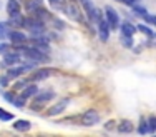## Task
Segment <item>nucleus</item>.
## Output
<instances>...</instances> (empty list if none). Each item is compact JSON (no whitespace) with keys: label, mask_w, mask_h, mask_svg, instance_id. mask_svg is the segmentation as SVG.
<instances>
[{"label":"nucleus","mask_w":156,"mask_h":137,"mask_svg":"<svg viewBox=\"0 0 156 137\" xmlns=\"http://www.w3.org/2000/svg\"><path fill=\"white\" fill-rule=\"evenodd\" d=\"M22 27H25L28 32H32L33 35H42L43 32H45V25H43V20H40V18H37V17L25 18V20H23V25H22Z\"/></svg>","instance_id":"obj_1"},{"label":"nucleus","mask_w":156,"mask_h":137,"mask_svg":"<svg viewBox=\"0 0 156 137\" xmlns=\"http://www.w3.org/2000/svg\"><path fill=\"white\" fill-rule=\"evenodd\" d=\"M22 54H23V57L35 62H48L47 52H42L40 49H35V47H22Z\"/></svg>","instance_id":"obj_2"},{"label":"nucleus","mask_w":156,"mask_h":137,"mask_svg":"<svg viewBox=\"0 0 156 137\" xmlns=\"http://www.w3.org/2000/svg\"><path fill=\"white\" fill-rule=\"evenodd\" d=\"M81 5H83L85 10H87V15H88V18H90V22H96V24H98V22L101 20V12L93 5L91 0H81Z\"/></svg>","instance_id":"obj_3"},{"label":"nucleus","mask_w":156,"mask_h":137,"mask_svg":"<svg viewBox=\"0 0 156 137\" xmlns=\"http://www.w3.org/2000/svg\"><path fill=\"white\" fill-rule=\"evenodd\" d=\"M100 122V116H98V112L93 109H90V110H87V112L81 116V124L83 125H95V124H98Z\"/></svg>","instance_id":"obj_4"},{"label":"nucleus","mask_w":156,"mask_h":137,"mask_svg":"<svg viewBox=\"0 0 156 137\" xmlns=\"http://www.w3.org/2000/svg\"><path fill=\"white\" fill-rule=\"evenodd\" d=\"M105 13H106V22H108L110 29H111V30H116L118 25H120V17H118V13L115 12L111 7H106Z\"/></svg>","instance_id":"obj_5"},{"label":"nucleus","mask_w":156,"mask_h":137,"mask_svg":"<svg viewBox=\"0 0 156 137\" xmlns=\"http://www.w3.org/2000/svg\"><path fill=\"white\" fill-rule=\"evenodd\" d=\"M51 70L50 69H40V70H35L30 77L27 79V82H38V80H43L47 77H50Z\"/></svg>","instance_id":"obj_6"},{"label":"nucleus","mask_w":156,"mask_h":137,"mask_svg":"<svg viewBox=\"0 0 156 137\" xmlns=\"http://www.w3.org/2000/svg\"><path fill=\"white\" fill-rule=\"evenodd\" d=\"M9 39H10V42H12L13 45H20V44H25V42H27V35L22 34V32H18V30L9 32Z\"/></svg>","instance_id":"obj_7"},{"label":"nucleus","mask_w":156,"mask_h":137,"mask_svg":"<svg viewBox=\"0 0 156 137\" xmlns=\"http://www.w3.org/2000/svg\"><path fill=\"white\" fill-rule=\"evenodd\" d=\"M98 32H100V39H101V42H106L110 37V25L106 20H100L98 22Z\"/></svg>","instance_id":"obj_8"},{"label":"nucleus","mask_w":156,"mask_h":137,"mask_svg":"<svg viewBox=\"0 0 156 137\" xmlns=\"http://www.w3.org/2000/svg\"><path fill=\"white\" fill-rule=\"evenodd\" d=\"M20 62V55L15 54V52H5L3 54V65H9V67H12V65H15Z\"/></svg>","instance_id":"obj_9"},{"label":"nucleus","mask_w":156,"mask_h":137,"mask_svg":"<svg viewBox=\"0 0 156 137\" xmlns=\"http://www.w3.org/2000/svg\"><path fill=\"white\" fill-rule=\"evenodd\" d=\"M32 65H22V67H10V70L7 72V77L9 79H17L18 75H22V74H25L27 70H30Z\"/></svg>","instance_id":"obj_10"},{"label":"nucleus","mask_w":156,"mask_h":137,"mask_svg":"<svg viewBox=\"0 0 156 137\" xmlns=\"http://www.w3.org/2000/svg\"><path fill=\"white\" fill-rule=\"evenodd\" d=\"M66 105H68V101H66V99H65V101H60L58 104L51 105L50 109H48V112H47V114H48V116H58V114H62L63 110L66 109Z\"/></svg>","instance_id":"obj_11"},{"label":"nucleus","mask_w":156,"mask_h":137,"mask_svg":"<svg viewBox=\"0 0 156 137\" xmlns=\"http://www.w3.org/2000/svg\"><path fill=\"white\" fill-rule=\"evenodd\" d=\"M32 44H33L35 49H40L42 52H48V49H50V47H48V40L43 39V37H33Z\"/></svg>","instance_id":"obj_12"},{"label":"nucleus","mask_w":156,"mask_h":137,"mask_svg":"<svg viewBox=\"0 0 156 137\" xmlns=\"http://www.w3.org/2000/svg\"><path fill=\"white\" fill-rule=\"evenodd\" d=\"M53 97V92H50V90H47V92H37L35 94V105H42L43 102H47V101H50V99Z\"/></svg>","instance_id":"obj_13"},{"label":"nucleus","mask_w":156,"mask_h":137,"mask_svg":"<svg viewBox=\"0 0 156 137\" xmlns=\"http://www.w3.org/2000/svg\"><path fill=\"white\" fill-rule=\"evenodd\" d=\"M23 20L25 17H22V13H12L10 15V20H9V25H13V27H22L23 25Z\"/></svg>","instance_id":"obj_14"},{"label":"nucleus","mask_w":156,"mask_h":137,"mask_svg":"<svg viewBox=\"0 0 156 137\" xmlns=\"http://www.w3.org/2000/svg\"><path fill=\"white\" fill-rule=\"evenodd\" d=\"M38 92V89H37V86H28V87H25L23 89V92L20 94V99L22 101H25V99H30V97H33V95Z\"/></svg>","instance_id":"obj_15"},{"label":"nucleus","mask_w":156,"mask_h":137,"mask_svg":"<svg viewBox=\"0 0 156 137\" xmlns=\"http://www.w3.org/2000/svg\"><path fill=\"white\" fill-rule=\"evenodd\" d=\"M30 127H32V124L28 120H17L13 124V129L18 132H27V131H30Z\"/></svg>","instance_id":"obj_16"},{"label":"nucleus","mask_w":156,"mask_h":137,"mask_svg":"<svg viewBox=\"0 0 156 137\" xmlns=\"http://www.w3.org/2000/svg\"><path fill=\"white\" fill-rule=\"evenodd\" d=\"M135 32H136V29H135V25H133V24H129V22H123V24H121V34H123V35L133 37Z\"/></svg>","instance_id":"obj_17"},{"label":"nucleus","mask_w":156,"mask_h":137,"mask_svg":"<svg viewBox=\"0 0 156 137\" xmlns=\"http://www.w3.org/2000/svg\"><path fill=\"white\" fill-rule=\"evenodd\" d=\"M7 12H9V15L18 13L20 12V3H18L17 0H9V3H7Z\"/></svg>","instance_id":"obj_18"},{"label":"nucleus","mask_w":156,"mask_h":137,"mask_svg":"<svg viewBox=\"0 0 156 137\" xmlns=\"http://www.w3.org/2000/svg\"><path fill=\"white\" fill-rule=\"evenodd\" d=\"M63 12H65L68 17H72L73 20H80V12H78V9H76V7H73V5L65 7V10H63Z\"/></svg>","instance_id":"obj_19"},{"label":"nucleus","mask_w":156,"mask_h":137,"mask_svg":"<svg viewBox=\"0 0 156 137\" xmlns=\"http://www.w3.org/2000/svg\"><path fill=\"white\" fill-rule=\"evenodd\" d=\"M116 129H118V132H121V134H126V132H131L133 131V125H131V122H129V120H123Z\"/></svg>","instance_id":"obj_20"},{"label":"nucleus","mask_w":156,"mask_h":137,"mask_svg":"<svg viewBox=\"0 0 156 137\" xmlns=\"http://www.w3.org/2000/svg\"><path fill=\"white\" fill-rule=\"evenodd\" d=\"M48 2H50V5L57 10H65V7H66L65 0H48Z\"/></svg>","instance_id":"obj_21"},{"label":"nucleus","mask_w":156,"mask_h":137,"mask_svg":"<svg viewBox=\"0 0 156 137\" xmlns=\"http://www.w3.org/2000/svg\"><path fill=\"white\" fill-rule=\"evenodd\" d=\"M3 97H5V101L10 102V104H15V105H18V107L23 105V101H17V99L13 97L12 94H9V92H7V94H3Z\"/></svg>","instance_id":"obj_22"},{"label":"nucleus","mask_w":156,"mask_h":137,"mask_svg":"<svg viewBox=\"0 0 156 137\" xmlns=\"http://www.w3.org/2000/svg\"><path fill=\"white\" fill-rule=\"evenodd\" d=\"M131 9H133V12H135V13H138V15H141V17H144V15L148 13L144 7L138 5V2H136V3H133V5H131Z\"/></svg>","instance_id":"obj_23"},{"label":"nucleus","mask_w":156,"mask_h":137,"mask_svg":"<svg viewBox=\"0 0 156 137\" xmlns=\"http://www.w3.org/2000/svg\"><path fill=\"white\" fill-rule=\"evenodd\" d=\"M7 27H9V24L0 22V40L5 39V37H9V30H7Z\"/></svg>","instance_id":"obj_24"},{"label":"nucleus","mask_w":156,"mask_h":137,"mask_svg":"<svg viewBox=\"0 0 156 137\" xmlns=\"http://www.w3.org/2000/svg\"><path fill=\"white\" fill-rule=\"evenodd\" d=\"M13 119V114H10V112H7V110H3V109H0V120H12Z\"/></svg>","instance_id":"obj_25"},{"label":"nucleus","mask_w":156,"mask_h":137,"mask_svg":"<svg viewBox=\"0 0 156 137\" xmlns=\"http://www.w3.org/2000/svg\"><path fill=\"white\" fill-rule=\"evenodd\" d=\"M121 42H123V45L125 47H133V37H128V35H123L121 37Z\"/></svg>","instance_id":"obj_26"},{"label":"nucleus","mask_w":156,"mask_h":137,"mask_svg":"<svg viewBox=\"0 0 156 137\" xmlns=\"http://www.w3.org/2000/svg\"><path fill=\"white\" fill-rule=\"evenodd\" d=\"M138 30H141L143 34H146L148 37H154V34L150 30V27H146V25H138Z\"/></svg>","instance_id":"obj_27"},{"label":"nucleus","mask_w":156,"mask_h":137,"mask_svg":"<svg viewBox=\"0 0 156 137\" xmlns=\"http://www.w3.org/2000/svg\"><path fill=\"white\" fill-rule=\"evenodd\" d=\"M138 132L140 134H148V132H150V125H146V122H143V124L140 125Z\"/></svg>","instance_id":"obj_28"},{"label":"nucleus","mask_w":156,"mask_h":137,"mask_svg":"<svg viewBox=\"0 0 156 137\" xmlns=\"http://www.w3.org/2000/svg\"><path fill=\"white\" fill-rule=\"evenodd\" d=\"M156 129V117H151L150 119V132H154Z\"/></svg>","instance_id":"obj_29"},{"label":"nucleus","mask_w":156,"mask_h":137,"mask_svg":"<svg viewBox=\"0 0 156 137\" xmlns=\"http://www.w3.org/2000/svg\"><path fill=\"white\" fill-rule=\"evenodd\" d=\"M144 18H146L148 22H151V24L156 25V15H148V13H146V15H144Z\"/></svg>","instance_id":"obj_30"},{"label":"nucleus","mask_w":156,"mask_h":137,"mask_svg":"<svg viewBox=\"0 0 156 137\" xmlns=\"http://www.w3.org/2000/svg\"><path fill=\"white\" fill-rule=\"evenodd\" d=\"M118 2H123V3H126V5H129V7H131L133 3H136V2H141V0H118Z\"/></svg>","instance_id":"obj_31"},{"label":"nucleus","mask_w":156,"mask_h":137,"mask_svg":"<svg viewBox=\"0 0 156 137\" xmlns=\"http://www.w3.org/2000/svg\"><path fill=\"white\" fill-rule=\"evenodd\" d=\"M7 49H9V45H7V44H0V54H5Z\"/></svg>","instance_id":"obj_32"},{"label":"nucleus","mask_w":156,"mask_h":137,"mask_svg":"<svg viewBox=\"0 0 156 137\" xmlns=\"http://www.w3.org/2000/svg\"><path fill=\"white\" fill-rule=\"evenodd\" d=\"M23 87H27V80H25V82H18L15 86V89H23Z\"/></svg>","instance_id":"obj_33"},{"label":"nucleus","mask_w":156,"mask_h":137,"mask_svg":"<svg viewBox=\"0 0 156 137\" xmlns=\"http://www.w3.org/2000/svg\"><path fill=\"white\" fill-rule=\"evenodd\" d=\"M35 2H38V3H42V2H43V0H35Z\"/></svg>","instance_id":"obj_34"}]
</instances>
